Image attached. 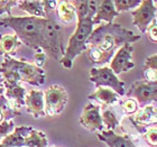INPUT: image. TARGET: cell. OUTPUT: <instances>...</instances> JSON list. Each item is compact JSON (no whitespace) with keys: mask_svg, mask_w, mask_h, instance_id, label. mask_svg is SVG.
<instances>
[{"mask_svg":"<svg viewBox=\"0 0 157 147\" xmlns=\"http://www.w3.org/2000/svg\"><path fill=\"white\" fill-rule=\"evenodd\" d=\"M0 27L11 28L21 44L32 49H42L59 62L64 55L62 28L52 18L3 17L0 19Z\"/></svg>","mask_w":157,"mask_h":147,"instance_id":"cell-1","label":"cell"},{"mask_svg":"<svg viewBox=\"0 0 157 147\" xmlns=\"http://www.w3.org/2000/svg\"><path fill=\"white\" fill-rule=\"evenodd\" d=\"M100 1V0H99ZM99 1H72L76 10V28L69 39L67 47L59 63L65 69H72L73 61L86 51V42L93 32V17L99 6Z\"/></svg>","mask_w":157,"mask_h":147,"instance_id":"cell-2","label":"cell"},{"mask_svg":"<svg viewBox=\"0 0 157 147\" xmlns=\"http://www.w3.org/2000/svg\"><path fill=\"white\" fill-rule=\"evenodd\" d=\"M140 38V35H136L119 24H101L93 29L86 42V46L95 47L111 61L115 53L121 46L127 43L132 44Z\"/></svg>","mask_w":157,"mask_h":147,"instance_id":"cell-3","label":"cell"},{"mask_svg":"<svg viewBox=\"0 0 157 147\" xmlns=\"http://www.w3.org/2000/svg\"><path fill=\"white\" fill-rule=\"evenodd\" d=\"M0 75L6 81L25 82L34 87H42L46 82L45 71L25 60H16L11 56L3 57L0 64Z\"/></svg>","mask_w":157,"mask_h":147,"instance_id":"cell-4","label":"cell"},{"mask_svg":"<svg viewBox=\"0 0 157 147\" xmlns=\"http://www.w3.org/2000/svg\"><path fill=\"white\" fill-rule=\"evenodd\" d=\"M89 79L92 83H94L97 88H110L120 97L126 95L124 82L119 80V78L112 72L109 66L92 68L90 70Z\"/></svg>","mask_w":157,"mask_h":147,"instance_id":"cell-5","label":"cell"},{"mask_svg":"<svg viewBox=\"0 0 157 147\" xmlns=\"http://www.w3.org/2000/svg\"><path fill=\"white\" fill-rule=\"evenodd\" d=\"M44 102L46 116L54 117L64 111L69 102V95L62 85L53 84L44 92Z\"/></svg>","mask_w":157,"mask_h":147,"instance_id":"cell-6","label":"cell"},{"mask_svg":"<svg viewBox=\"0 0 157 147\" xmlns=\"http://www.w3.org/2000/svg\"><path fill=\"white\" fill-rule=\"evenodd\" d=\"M126 95L129 98L135 99L140 106L157 101V80L135 82L131 84L129 91L126 92Z\"/></svg>","mask_w":157,"mask_h":147,"instance_id":"cell-7","label":"cell"},{"mask_svg":"<svg viewBox=\"0 0 157 147\" xmlns=\"http://www.w3.org/2000/svg\"><path fill=\"white\" fill-rule=\"evenodd\" d=\"M156 5L151 0H144L140 5L131 11L132 24L140 30V33H146L148 26L155 19L156 16Z\"/></svg>","mask_w":157,"mask_h":147,"instance_id":"cell-8","label":"cell"},{"mask_svg":"<svg viewBox=\"0 0 157 147\" xmlns=\"http://www.w3.org/2000/svg\"><path fill=\"white\" fill-rule=\"evenodd\" d=\"M132 53H134V46L132 44H124L115 53L113 57L110 61V69L116 75L121 73L128 72L135 68V63L132 61Z\"/></svg>","mask_w":157,"mask_h":147,"instance_id":"cell-9","label":"cell"},{"mask_svg":"<svg viewBox=\"0 0 157 147\" xmlns=\"http://www.w3.org/2000/svg\"><path fill=\"white\" fill-rule=\"evenodd\" d=\"M2 88L3 97L6 99L10 107L16 111L17 114H20L19 109L25 107V97H26V89L20 84L19 82L6 81L2 79Z\"/></svg>","mask_w":157,"mask_h":147,"instance_id":"cell-10","label":"cell"},{"mask_svg":"<svg viewBox=\"0 0 157 147\" xmlns=\"http://www.w3.org/2000/svg\"><path fill=\"white\" fill-rule=\"evenodd\" d=\"M78 122L82 127L92 131V133H100L105 130V126L102 122V117L100 114V106L89 102L83 108L82 114L80 116Z\"/></svg>","mask_w":157,"mask_h":147,"instance_id":"cell-11","label":"cell"},{"mask_svg":"<svg viewBox=\"0 0 157 147\" xmlns=\"http://www.w3.org/2000/svg\"><path fill=\"white\" fill-rule=\"evenodd\" d=\"M25 107L26 111L32 114L35 119L45 117V102H44V92L36 89H32L26 93L25 97Z\"/></svg>","mask_w":157,"mask_h":147,"instance_id":"cell-12","label":"cell"},{"mask_svg":"<svg viewBox=\"0 0 157 147\" xmlns=\"http://www.w3.org/2000/svg\"><path fill=\"white\" fill-rule=\"evenodd\" d=\"M131 121L140 133H145V129L148 126L157 122V109L153 106L143 107L131 118Z\"/></svg>","mask_w":157,"mask_h":147,"instance_id":"cell-13","label":"cell"},{"mask_svg":"<svg viewBox=\"0 0 157 147\" xmlns=\"http://www.w3.org/2000/svg\"><path fill=\"white\" fill-rule=\"evenodd\" d=\"M118 16L119 13L116 10L112 0H100L97 13L93 17V25H98L101 21H105V24H111L112 20Z\"/></svg>","mask_w":157,"mask_h":147,"instance_id":"cell-14","label":"cell"},{"mask_svg":"<svg viewBox=\"0 0 157 147\" xmlns=\"http://www.w3.org/2000/svg\"><path fill=\"white\" fill-rule=\"evenodd\" d=\"M99 141H103L108 147H136L134 141L127 135H118L112 130H102L97 134Z\"/></svg>","mask_w":157,"mask_h":147,"instance_id":"cell-15","label":"cell"},{"mask_svg":"<svg viewBox=\"0 0 157 147\" xmlns=\"http://www.w3.org/2000/svg\"><path fill=\"white\" fill-rule=\"evenodd\" d=\"M32 129H33V127H29V126L15 127V129L9 135H7L6 137L0 141V144L9 147H24L25 138L29 135Z\"/></svg>","mask_w":157,"mask_h":147,"instance_id":"cell-16","label":"cell"},{"mask_svg":"<svg viewBox=\"0 0 157 147\" xmlns=\"http://www.w3.org/2000/svg\"><path fill=\"white\" fill-rule=\"evenodd\" d=\"M119 98H120V95L110 88H97L94 92H92L91 95H88L89 100H94V101H98L105 106L115 105L119 101Z\"/></svg>","mask_w":157,"mask_h":147,"instance_id":"cell-17","label":"cell"},{"mask_svg":"<svg viewBox=\"0 0 157 147\" xmlns=\"http://www.w3.org/2000/svg\"><path fill=\"white\" fill-rule=\"evenodd\" d=\"M21 45V42L15 34H6L0 35V55L3 57L11 56L18 51Z\"/></svg>","mask_w":157,"mask_h":147,"instance_id":"cell-18","label":"cell"},{"mask_svg":"<svg viewBox=\"0 0 157 147\" xmlns=\"http://www.w3.org/2000/svg\"><path fill=\"white\" fill-rule=\"evenodd\" d=\"M18 8L27 13L30 17L46 18V15H47L44 9V1H39V0L18 1Z\"/></svg>","mask_w":157,"mask_h":147,"instance_id":"cell-19","label":"cell"},{"mask_svg":"<svg viewBox=\"0 0 157 147\" xmlns=\"http://www.w3.org/2000/svg\"><path fill=\"white\" fill-rule=\"evenodd\" d=\"M56 13L63 24H71L76 19V10L72 1L67 0L59 1L56 7Z\"/></svg>","mask_w":157,"mask_h":147,"instance_id":"cell-20","label":"cell"},{"mask_svg":"<svg viewBox=\"0 0 157 147\" xmlns=\"http://www.w3.org/2000/svg\"><path fill=\"white\" fill-rule=\"evenodd\" d=\"M24 147H48V139L45 133L33 128L29 135L25 138Z\"/></svg>","mask_w":157,"mask_h":147,"instance_id":"cell-21","label":"cell"},{"mask_svg":"<svg viewBox=\"0 0 157 147\" xmlns=\"http://www.w3.org/2000/svg\"><path fill=\"white\" fill-rule=\"evenodd\" d=\"M144 73L146 80L155 81L157 80V54L148 56L144 63Z\"/></svg>","mask_w":157,"mask_h":147,"instance_id":"cell-22","label":"cell"},{"mask_svg":"<svg viewBox=\"0 0 157 147\" xmlns=\"http://www.w3.org/2000/svg\"><path fill=\"white\" fill-rule=\"evenodd\" d=\"M101 117H102L103 126L105 127V130L115 131V129L118 127V125H119V121H118L116 114L111 110L107 109V110H105L102 112Z\"/></svg>","mask_w":157,"mask_h":147,"instance_id":"cell-23","label":"cell"},{"mask_svg":"<svg viewBox=\"0 0 157 147\" xmlns=\"http://www.w3.org/2000/svg\"><path fill=\"white\" fill-rule=\"evenodd\" d=\"M140 2L141 1H138V0H115L113 5H115L116 10L120 14L122 11H128L134 8L136 9L140 5Z\"/></svg>","mask_w":157,"mask_h":147,"instance_id":"cell-24","label":"cell"},{"mask_svg":"<svg viewBox=\"0 0 157 147\" xmlns=\"http://www.w3.org/2000/svg\"><path fill=\"white\" fill-rule=\"evenodd\" d=\"M121 109L126 114H135L139 109V105L135 99L127 98L121 102Z\"/></svg>","mask_w":157,"mask_h":147,"instance_id":"cell-25","label":"cell"},{"mask_svg":"<svg viewBox=\"0 0 157 147\" xmlns=\"http://www.w3.org/2000/svg\"><path fill=\"white\" fill-rule=\"evenodd\" d=\"M15 6H18V1L16 0H0V16L7 15L6 17L13 16L11 10Z\"/></svg>","mask_w":157,"mask_h":147,"instance_id":"cell-26","label":"cell"},{"mask_svg":"<svg viewBox=\"0 0 157 147\" xmlns=\"http://www.w3.org/2000/svg\"><path fill=\"white\" fill-rule=\"evenodd\" d=\"M13 129H15L13 119H6L2 122H0V141H2L7 135H9Z\"/></svg>","mask_w":157,"mask_h":147,"instance_id":"cell-27","label":"cell"},{"mask_svg":"<svg viewBox=\"0 0 157 147\" xmlns=\"http://www.w3.org/2000/svg\"><path fill=\"white\" fill-rule=\"evenodd\" d=\"M144 138L151 147H157V128L151 127L147 130H145Z\"/></svg>","mask_w":157,"mask_h":147,"instance_id":"cell-28","label":"cell"},{"mask_svg":"<svg viewBox=\"0 0 157 147\" xmlns=\"http://www.w3.org/2000/svg\"><path fill=\"white\" fill-rule=\"evenodd\" d=\"M146 33H147V36L151 42L157 43V20H156V18H155V19L151 23V25L148 26Z\"/></svg>","mask_w":157,"mask_h":147,"instance_id":"cell-29","label":"cell"},{"mask_svg":"<svg viewBox=\"0 0 157 147\" xmlns=\"http://www.w3.org/2000/svg\"><path fill=\"white\" fill-rule=\"evenodd\" d=\"M46 59H47V55H46L44 52H38L35 54V57H34V61H35V65L37 66V68H40V69H43V66L45 65L46 63Z\"/></svg>","mask_w":157,"mask_h":147,"instance_id":"cell-30","label":"cell"},{"mask_svg":"<svg viewBox=\"0 0 157 147\" xmlns=\"http://www.w3.org/2000/svg\"><path fill=\"white\" fill-rule=\"evenodd\" d=\"M59 1H49V0H44V9H45L46 14L48 13L49 10L56 9Z\"/></svg>","mask_w":157,"mask_h":147,"instance_id":"cell-31","label":"cell"},{"mask_svg":"<svg viewBox=\"0 0 157 147\" xmlns=\"http://www.w3.org/2000/svg\"><path fill=\"white\" fill-rule=\"evenodd\" d=\"M3 95V88H2V84H0V97Z\"/></svg>","mask_w":157,"mask_h":147,"instance_id":"cell-32","label":"cell"},{"mask_svg":"<svg viewBox=\"0 0 157 147\" xmlns=\"http://www.w3.org/2000/svg\"><path fill=\"white\" fill-rule=\"evenodd\" d=\"M1 82H2V78H1V75H0V84H1Z\"/></svg>","mask_w":157,"mask_h":147,"instance_id":"cell-33","label":"cell"},{"mask_svg":"<svg viewBox=\"0 0 157 147\" xmlns=\"http://www.w3.org/2000/svg\"><path fill=\"white\" fill-rule=\"evenodd\" d=\"M0 147H9V146H3V145H1V144H0Z\"/></svg>","mask_w":157,"mask_h":147,"instance_id":"cell-34","label":"cell"},{"mask_svg":"<svg viewBox=\"0 0 157 147\" xmlns=\"http://www.w3.org/2000/svg\"><path fill=\"white\" fill-rule=\"evenodd\" d=\"M54 147H57V146H54Z\"/></svg>","mask_w":157,"mask_h":147,"instance_id":"cell-35","label":"cell"}]
</instances>
